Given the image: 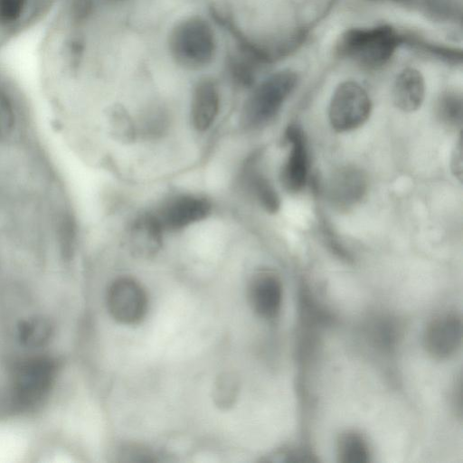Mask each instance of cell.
I'll list each match as a JSON object with an SVG mask.
<instances>
[{"label": "cell", "instance_id": "obj_2", "mask_svg": "<svg viewBox=\"0 0 463 463\" xmlns=\"http://www.w3.org/2000/svg\"><path fill=\"white\" fill-rule=\"evenodd\" d=\"M399 41L396 31L388 25L353 28L341 35L337 50L342 56L360 65L376 68L391 59Z\"/></svg>", "mask_w": 463, "mask_h": 463}, {"label": "cell", "instance_id": "obj_24", "mask_svg": "<svg viewBox=\"0 0 463 463\" xmlns=\"http://www.w3.org/2000/svg\"><path fill=\"white\" fill-rule=\"evenodd\" d=\"M105 1L109 2V3H118V2H121L124 0H105Z\"/></svg>", "mask_w": 463, "mask_h": 463}, {"label": "cell", "instance_id": "obj_20", "mask_svg": "<svg viewBox=\"0 0 463 463\" xmlns=\"http://www.w3.org/2000/svg\"><path fill=\"white\" fill-rule=\"evenodd\" d=\"M19 338L28 346H40L47 342L52 334V326L44 318H29L19 326Z\"/></svg>", "mask_w": 463, "mask_h": 463}, {"label": "cell", "instance_id": "obj_5", "mask_svg": "<svg viewBox=\"0 0 463 463\" xmlns=\"http://www.w3.org/2000/svg\"><path fill=\"white\" fill-rule=\"evenodd\" d=\"M372 111V102L366 90L356 81L345 80L335 90L328 109L332 128L348 132L364 125Z\"/></svg>", "mask_w": 463, "mask_h": 463}, {"label": "cell", "instance_id": "obj_3", "mask_svg": "<svg viewBox=\"0 0 463 463\" xmlns=\"http://www.w3.org/2000/svg\"><path fill=\"white\" fill-rule=\"evenodd\" d=\"M297 84V73L288 69L276 71L262 80L244 104L241 117L243 125L256 128L272 120Z\"/></svg>", "mask_w": 463, "mask_h": 463}, {"label": "cell", "instance_id": "obj_9", "mask_svg": "<svg viewBox=\"0 0 463 463\" xmlns=\"http://www.w3.org/2000/svg\"><path fill=\"white\" fill-rule=\"evenodd\" d=\"M367 192L364 173L353 165L337 169L329 179L327 195L335 207L346 210L359 203Z\"/></svg>", "mask_w": 463, "mask_h": 463}, {"label": "cell", "instance_id": "obj_21", "mask_svg": "<svg viewBox=\"0 0 463 463\" xmlns=\"http://www.w3.org/2000/svg\"><path fill=\"white\" fill-rule=\"evenodd\" d=\"M112 135L118 140L131 141L135 137V126L126 110L120 106L113 107L109 115Z\"/></svg>", "mask_w": 463, "mask_h": 463}, {"label": "cell", "instance_id": "obj_8", "mask_svg": "<svg viewBox=\"0 0 463 463\" xmlns=\"http://www.w3.org/2000/svg\"><path fill=\"white\" fill-rule=\"evenodd\" d=\"M462 340V322L453 313L443 314L433 319L428 326L424 343L430 354L445 359L454 354Z\"/></svg>", "mask_w": 463, "mask_h": 463}, {"label": "cell", "instance_id": "obj_22", "mask_svg": "<svg viewBox=\"0 0 463 463\" xmlns=\"http://www.w3.org/2000/svg\"><path fill=\"white\" fill-rule=\"evenodd\" d=\"M165 116L161 111H153L146 118L145 133L155 135L161 132L165 126Z\"/></svg>", "mask_w": 463, "mask_h": 463}, {"label": "cell", "instance_id": "obj_10", "mask_svg": "<svg viewBox=\"0 0 463 463\" xmlns=\"http://www.w3.org/2000/svg\"><path fill=\"white\" fill-rule=\"evenodd\" d=\"M285 139L291 148L281 170V182L290 192L301 190L307 180L308 156L304 132L296 124L288 126Z\"/></svg>", "mask_w": 463, "mask_h": 463}, {"label": "cell", "instance_id": "obj_16", "mask_svg": "<svg viewBox=\"0 0 463 463\" xmlns=\"http://www.w3.org/2000/svg\"><path fill=\"white\" fill-rule=\"evenodd\" d=\"M337 456L343 463H366L370 459V450L360 434L348 431L338 440Z\"/></svg>", "mask_w": 463, "mask_h": 463}, {"label": "cell", "instance_id": "obj_14", "mask_svg": "<svg viewBox=\"0 0 463 463\" xmlns=\"http://www.w3.org/2000/svg\"><path fill=\"white\" fill-rule=\"evenodd\" d=\"M392 97L396 108L404 112L418 110L425 97V81L420 71L405 68L396 76Z\"/></svg>", "mask_w": 463, "mask_h": 463}, {"label": "cell", "instance_id": "obj_1", "mask_svg": "<svg viewBox=\"0 0 463 463\" xmlns=\"http://www.w3.org/2000/svg\"><path fill=\"white\" fill-rule=\"evenodd\" d=\"M172 59L187 70L208 66L216 52L215 35L210 24L200 16H189L176 23L168 36Z\"/></svg>", "mask_w": 463, "mask_h": 463}, {"label": "cell", "instance_id": "obj_15", "mask_svg": "<svg viewBox=\"0 0 463 463\" xmlns=\"http://www.w3.org/2000/svg\"><path fill=\"white\" fill-rule=\"evenodd\" d=\"M226 61L228 73L236 85L242 88L253 85L256 69L260 65L255 60L237 50L228 55Z\"/></svg>", "mask_w": 463, "mask_h": 463}, {"label": "cell", "instance_id": "obj_11", "mask_svg": "<svg viewBox=\"0 0 463 463\" xmlns=\"http://www.w3.org/2000/svg\"><path fill=\"white\" fill-rule=\"evenodd\" d=\"M282 297L281 282L274 273L260 271L251 279L248 288L249 303L260 317H276L281 307Z\"/></svg>", "mask_w": 463, "mask_h": 463}, {"label": "cell", "instance_id": "obj_7", "mask_svg": "<svg viewBox=\"0 0 463 463\" xmlns=\"http://www.w3.org/2000/svg\"><path fill=\"white\" fill-rule=\"evenodd\" d=\"M211 212V203L203 197L183 194L165 203L155 213L164 231H176L203 220Z\"/></svg>", "mask_w": 463, "mask_h": 463}, {"label": "cell", "instance_id": "obj_25", "mask_svg": "<svg viewBox=\"0 0 463 463\" xmlns=\"http://www.w3.org/2000/svg\"><path fill=\"white\" fill-rule=\"evenodd\" d=\"M370 1H378V0H370Z\"/></svg>", "mask_w": 463, "mask_h": 463}, {"label": "cell", "instance_id": "obj_6", "mask_svg": "<svg viewBox=\"0 0 463 463\" xmlns=\"http://www.w3.org/2000/svg\"><path fill=\"white\" fill-rule=\"evenodd\" d=\"M106 301L111 317L122 325H137L147 314L146 291L138 281L129 277L118 278L111 283Z\"/></svg>", "mask_w": 463, "mask_h": 463}, {"label": "cell", "instance_id": "obj_13", "mask_svg": "<svg viewBox=\"0 0 463 463\" xmlns=\"http://www.w3.org/2000/svg\"><path fill=\"white\" fill-rule=\"evenodd\" d=\"M220 109V94L210 79L200 80L193 92L191 121L198 131L208 129L214 122Z\"/></svg>", "mask_w": 463, "mask_h": 463}, {"label": "cell", "instance_id": "obj_23", "mask_svg": "<svg viewBox=\"0 0 463 463\" xmlns=\"http://www.w3.org/2000/svg\"><path fill=\"white\" fill-rule=\"evenodd\" d=\"M451 169L456 177L461 179L462 176V144L461 137L456 145L452 157H451Z\"/></svg>", "mask_w": 463, "mask_h": 463}, {"label": "cell", "instance_id": "obj_19", "mask_svg": "<svg viewBox=\"0 0 463 463\" xmlns=\"http://www.w3.org/2000/svg\"><path fill=\"white\" fill-rule=\"evenodd\" d=\"M250 190L260 204L269 213H275L280 206V200L271 183L262 174L250 171L248 174Z\"/></svg>", "mask_w": 463, "mask_h": 463}, {"label": "cell", "instance_id": "obj_17", "mask_svg": "<svg viewBox=\"0 0 463 463\" xmlns=\"http://www.w3.org/2000/svg\"><path fill=\"white\" fill-rule=\"evenodd\" d=\"M436 113L438 118L446 127L460 128L463 114L461 95L452 90L443 92L437 101Z\"/></svg>", "mask_w": 463, "mask_h": 463}, {"label": "cell", "instance_id": "obj_12", "mask_svg": "<svg viewBox=\"0 0 463 463\" xmlns=\"http://www.w3.org/2000/svg\"><path fill=\"white\" fill-rule=\"evenodd\" d=\"M164 229L155 213H146L135 220L128 233L130 250L143 259L155 256L162 246Z\"/></svg>", "mask_w": 463, "mask_h": 463}, {"label": "cell", "instance_id": "obj_4", "mask_svg": "<svg viewBox=\"0 0 463 463\" xmlns=\"http://www.w3.org/2000/svg\"><path fill=\"white\" fill-rule=\"evenodd\" d=\"M57 366L45 355L29 357L19 362L13 373V392L21 405L31 406L44 398L56 377Z\"/></svg>", "mask_w": 463, "mask_h": 463}, {"label": "cell", "instance_id": "obj_18", "mask_svg": "<svg viewBox=\"0 0 463 463\" xmlns=\"http://www.w3.org/2000/svg\"><path fill=\"white\" fill-rule=\"evenodd\" d=\"M239 392V377L232 372H224L215 379L213 388V400L217 407L227 410L235 404Z\"/></svg>", "mask_w": 463, "mask_h": 463}]
</instances>
